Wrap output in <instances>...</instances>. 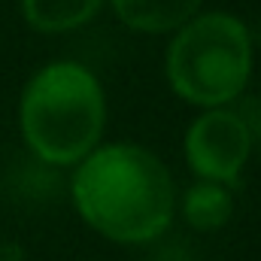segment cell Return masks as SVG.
Returning a JSON list of instances; mask_svg holds the SVG:
<instances>
[{
  "instance_id": "6da1fadb",
  "label": "cell",
  "mask_w": 261,
  "mask_h": 261,
  "mask_svg": "<svg viewBox=\"0 0 261 261\" xmlns=\"http://www.w3.org/2000/svg\"><path fill=\"white\" fill-rule=\"evenodd\" d=\"M70 197L88 228L125 246L158 240L176 213L170 170L137 143L97 146L82 158L70 179Z\"/></svg>"
},
{
  "instance_id": "7a4b0ae2",
  "label": "cell",
  "mask_w": 261,
  "mask_h": 261,
  "mask_svg": "<svg viewBox=\"0 0 261 261\" xmlns=\"http://www.w3.org/2000/svg\"><path fill=\"white\" fill-rule=\"evenodd\" d=\"M18 125L28 149L49 167H76L107 128V97L97 76L76 61L40 67L18 100Z\"/></svg>"
},
{
  "instance_id": "3957f363",
  "label": "cell",
  "mask_w": 261,
  "mask_h": 261,
  "mask_svg": "<svg viewBox=\"0 0 261 261\" xmlns=\"http://www.w3.org/2000/svg\"><path fill=\"white\" fill-rule=\"evenodd\" d=\"M252 64V34L231 12H197L173 31L164 55L173 94L200 110H219L237 100L249 85Z\"/></svg>"
},
{
  "instance_id": "277c9868",
  "label": "cell",
  "mask_w": 261,
  "mask_h": 261,
  "mask_svg": "<svg viewBox=\"0 0 261 261\" xmlns=\"http://www.w3.org/2000/svg\"><path fill=\"white\" fill-rule=\"evenodd\" d=\"M252 155L249 122L228 110H203L186 130V161L197 179L234 186Z\"/></svg>"
},
{
  "instance_id": "5b68a950",
  "label": "cell",
  "mask_w": 261,
  "mask_h": 261,
  "mask_svg": "<svg viewBox=\"0 0 261 261\" xmlns=\"http://www.w3.org/2000/svg\"><path fill=\"white\" fill-rule=\"evenodd\" d=\"M203 0H110L119 21L140 34H170L179 31L200 12Z\"/></svg>"
},
{
  "instance_id": "8992f818",
  "label": "cell",
  "mask_w": 261,
  "mask_h": 261,
  "mask_svg": "<svg viewBox=\"0 0 261 261\" xmlns=\"http://www.w3.org/2000/svg\"><path fill=\"white\" fill-rule=\"evenodd\" d=\"M107 0H21L24 21L40 34H67L88 24Z\"/></svg>"
},
{
  "instance_id": "52a82bcc",
  "label": "cell",
  "mask_w": 261,
  "mask_h": 261,
  "mask_svg": "<svg viewBox=\"0 0 261 261\" xmlns=\"http://www.w3.org/2000/svg\"><path fill=\"white\" fill-rule=\"evenodd\" d=\"M234 213L231 186L197 179L195 186L182 195V219L195 231H219Z\"/></svg>"
}]
</instances>
